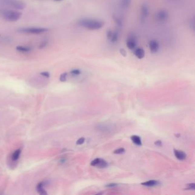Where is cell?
<instances>
[{"label": "cell", "mask_w": 195, "mask_h": 195, "mask_svg": "<svg viewBox=\"0 0 195 195\" xmlns=\"http://www.w3.org/2000/svg\"><path fill=\"white\" fill-rule=\"evenodd\" d=\"M78 25L88 30L97 31L101 29L104 26L102 21L91 18H82L78 21Z\"/></svg>", "instance_id": "1"}, {"label": "cell", "mask_w": 195, "mask_h": 195, "mask_svg": "<svg viewBox=\"0 0 195 195\" xmlns=\"http://www.w3.org/2000/svg\"><path fill=\"white\" fill-rule=\"evenodd\" d=\"M22 13L20 11L15 9L2 8L0 9V16L8 22H15L19 20Z\"/></svg>", "instance_id": "2"}, {"label": "cell", "mask_w": 195, "mask_h": 195, "mask_svg": "<svg viewBox=\"0 0 195 195\" xmlns=\"http://www.w3.org/2000/svg\"><path fill=\"white\" fill-rule=\"evenodd\" d=\"M0 5L15 10H24L26 6L25 3L21 0H0Z\"/></svg>", "instance_id": "3"}, {"label": "cell", "mask_w": 195, "mask_h": 195, "mask_svg": "<svg viewBox=\"0 0 195 195\" xmlns=\"http://www.w3.org/2000/svg\"><path fill=\"white\" fill-rule=\"evenodd\" d=\"M49 31L48 28L42 27H26L21 28L18 29L17 31L20 33L29 35H41Z\"/></svg>", "instance_id": "4"}, {"label": "cell", "mask_w": 195, "mask_h": 195, "mask_svg": "<svg viewBox=\"0 0 195 195\" xmlns=\"http://www.w3.org/2000/svg\"><path fill=\"white\" fill-rule=\"evenodd\" d=\"M169 18V15L167 11L160 10L157 12L156 15V19L160 23H164L167 22Z\"/></svg>", "instance_id": "5"}, {"label": "cell", "mask_w": 195, "mask_h": 195, "mask_svg": "<svg viewBox=\"0 0 195 195\" xmlns=\"http://www.w3.org/2000/svg\"><path fill=\"white\" fill-rule=\"evenodd\" d=\"M126 44L129 49L133 50L136 48L137 44V40L135 36L131 35L128 37L126 41Z\"/></svg>", "instance_id": "6"}, {"label": "cell", "mask_w": 195, "mask_h": 195, "mask_svg": "<svg viewBox=\"0 0 195 195\" xmlns=\"http://www.w3.org/2000/svg\"><path fill=\"white\" fill-rule=\"evenodd\" d=\"M149 8L148 6L146 4H143L141 5L140 9V19L141 21L143 22L145 20L149 15Z\"/></svg>", "instance_id": "7"}, {"label": "cell", "mask_w": 195, "mask_h": 195, "mask_svg": "<svg viewBox=\"0 0 195 195\" xmlns=\"http://www.w3.org/2000/svg\"><path fill=\"white\" fill-rule=\"evenodd\" d=\"M149 47L151 53H156L159 51V43L155 40H152L149 42Z\"/></svg>", "instance_id": "8"}, {"label": "cell", "mask_w": 195, "mask_h": 195, "mask_svg": "<svg viewBox=\"0 0 195 195\" xmlns=\"http://www.w3.org/2000/svg\"><path fill=\"white\" fill-rule=\"evenodd\" d=\"M132 3V0H120V6L123 9H128Z\"/></svg>", "instance_id": "9"}, {"label": "cell", "mask_w": 195, "mask_h": 195, "mask_svg": "<svg viewBox=\"0 0 195 195\" xmlns=\"http://www.w3.org/2000/svg\"><path fill=\"white\" fill-rule=\"evenodd\" d=\"M17 51H19L22 53H27L31 51V48L30 46H23V45H18L16 46Z\"/></svg>", "instance_id": "10"}, {"label": "cell", "mask_w": 195, "mask_h": 195, "mask_svg": "<svg viewBox=\"0 0 195 195\" xmlns=\"http://www.w3.org/2000/svg\"><path fill=\"white\" fill-rule=\"evenodd\" d=\"M174 154H175V157L179 160H184L186 159V154L181 150H179L177 149H174Z\"/></svg>", "instance_id": "11"}, {"label": "cell", "mask_w": 195, "mask_h": 195, "mask_svg": "<svg viewBox=\"0 0 195 195\" xmlns=\"http://www.w3.org/2000/svg\"><path fill=\"white\" fill-rule=\"evenodd\" d=\"M134 55L139 59H142L145 56V51L143 48H138L134 51Z\"/></svg>", "instance_id": "12"}, {"label": "cell", "mask_w": 195, "mask_h": 195, "mask_svg": "<svg viewBox=\"0 0 195 195\" xmlns=\"http://www.w3.org/2000/svg\"><path fill=\"white\" fill-rule=\"evenodd\" d=\"M159 184V182L156 180H149L148 181L141 183V185L145 187H154Z\"/></svg>", "instance_id": "13"}, {"label": "cell", "mask_w": 195, "mask_h": 195, "mask_svg": "<svg viewBox=\"0 0 195 195\" xmlns=\"http://www.w3.org/2000/svg\"><path fill=\"white\" fill-rule=\"evenodd\" d=\"M131 140L133 141L134 144H136L137 145H139V146H140V145H142V142H141V138L138 136L134 135V136H131Z\"/></svg>", "instance_id": "14"}, {"label": "cell", "mask_w": 195, "mask_h": 195, "mask_svg": "<svg viewBox=\"0 0 195 195\" xmlns=\"http://www.w3.org/2000/svg\"><path fill=\"white\" fill-rule=\"evenodd\" d=\"M118 38H119V33L118 31H114L112 32V35L110 40L112 43H115L118 41Z\"/></svg>", "instance_id": "15"}, {"label": "cell", "mask_w": 195, "mask_h": 195, "mask_svg": "<svg viewBox=\"0 0 195 195\" xmlns=\"http://www.w3.org/2000/svg\"><path fill=\"white\" fill-rule=\"evenodd\" d=\"M107 166H108L107 162L104 160L100 159V161L96 167H98L100 168H106Z\"/></svg>", "instance_id": "16"}, {"label": "cell", "mask_w": 195, "mask_h": 195, "mask_svg": "<svg viewBox=\"0 0 195 195\" xmlns=\"http://www.w3.org/2000/svg\"><path fill=\"white\" fill-rule=\"evenodd\" d=\"M37 190H38V192H39L40 194L41 195H45L46 194V192L44 190V188H43V184L42 183H40L38 185H37Z\"/></svg>", "instance_id": "17"}, {"label": "cell", "mask_w": 195, "mask_h": 195, "mask_svg": "<svg viewBox=\"0 0 195 195\" xmlns=\"http://www.w3.org/2000/svg\"><path fill=\"white\" fill-rule=\"evenodd\" d=\"M20 154L21 149H17V150H15V152L13 153V154H12V160H14V161H15V160L18 159Z\"/></svg>", "instance_id": "18"}, {"label": "cell", "mask_w": 195, "mask_h": 195, "mask_svg": "<svg viewBox=\"0 0 195 195\" xmlns=\"http://www.w3.org/2000/svg\"><path fill=\"white\" fill-rule=\"evenodd\" d=\"M48 43H49V41H48V40H47V39H45V40H42L39 45V48L42 49L46 48L48 45Z\"/></svg>", "instance_id": "19"}, {"label": "cell", "mask_w": 195, "mask_h": 195, "mask_svg": "<svg viewBox=\"0 0 195 195\" xmlns=\"http://www.w3.org/2000/svg\"><path fill=\"white\" fill-rule=\"evenodd\" d=\"M81 71L79 70V69H73V70H72L71 71V73L73 76H78V75H80L81 74Z\"/></svg>", "instance_id": "20"}, {"label": "cell", "mask_w": 195, "mask_h": 195, "mask_svg": "<svg viewBox=\"0 0 195 195\" xmlns=\"http://www.w3.org/2000/svg\"><path fill=\"white\" fill-rule=\"evenodd\" d=\"M125 152V149L123 148H118V149H116L113 153L114 154H122Z\"/></svg>", "instance_id": "21"}, {"label": "cell", "mask_w": 195, "mask_h": 195, "mask_svg": "<svg viewBox=\"0 0 195 195\" xmlns=\"http://www.w3.org/2000/svg\"><path fill=\"white\" fill-rule=\"evenodd\" d=\"M67 73H64L61 74L60 77V80L62 82H64L67 80Z\"/></svg>", "instance_id": "22"}, {"label": "cell", "mask_w": 195, "mask_h": 195, "mask_svg": "<svg viewBox=\"0 0 195 195\" xmlns=\"http://www.w3.org/2000/svg\"><path fill=\"white\" fill-rule=\"evenodd\" d=\"M100 159H99V158H97L96 159L93 160L92 161L91 163V165L92 166H94V167L97 166L98 164V163H99V161H100Z\"/></svg>", "instance_id": "23"}, {"label": "cell", "mask_w": 195, "mask_h": 195, "mask_svg": "<svg viewBox=\"0 0 195 195\" xmlns=\"http://www.w3.org/2000/svg\"><path fill=\"white\" fill-rule=\"evenodd\" d=\"M187 187H188V188H187V190H194L195 189V184H194V183L188 184L187 185Z\"/></svg>", "instance_id": "24"}, {"label": "cell", "mask_w": 195, "mask_h": 195, "mask_svg": "<svg viewBox=\"0 0 195 195\" xmlns=\"http://www.w3.org/2000/svg\"><path fill=\"white\" fill-rule=\"evenodd\" d=\"M85 139L84 137H81L80 139H78L76 142V144L77 145H81L85 142Z\"/></svg>", "instance_id": "25"}, {"label": "cell", "mask_w": 195, "mask_h": 195, "mask_svg": "<svg viewBox=\"0 0 195 195\" xmlns=\"http://www.w3.org/2000/svg\"><path fill=\"white\" fill-rule=\"evenodd\" d=\"M40 74H41V76H42L44 77H47V78H48V77H49V76H50L49 73L48 72H41Z\"/></svg>", "instance_id": "26"}, {"label": "cell", "mask_w": 195, "mask_h": 195, "mask_svg": "<svg viewBox=\"0 0 195 195\" xmlns=\"http://www.w3.org/2000/svg\"><path fill=\"white\" fill-rule=\"evenodd\" d=\"M112 32H113V31H112L111 30H109L107 33V38H108L109 40H110L111 38V36H112Z\"/></svg>", "instance_id": "27"}, {"label": "cell", "mask_w": 195, "mask_h": 195, "mask_svg": "<svg viewBox=\"0 0 195 195\" xmlns=\"http://www.w3.org/2000/svg\"><path fill=\"white\" fill-rule=\"evenodd\" d=\"M120 52L121 55H122L123 56H125L127 55V51L123 48H121L120 49Z\"/></svg>", "instance_id": "28"}, {"label": "cell", "mask_w": 195, "mask_h": 195, "mask_svg": "<svg viewBox=\"0 0 195 195\" xmlns=\"http://www.w3.org/2000/svg\"><path fill=\"white\" fill-rule=\"evenodd\" d=\"M154 144L157 146H159V147H161L162 146V142L161 140H157L156 141H155L154 143Z\"/></svg>", "instance_id": "29"}, {"label": "cell", "mask_w": 195, "mask_h": 195, "mask_svg": "<svg viewBox=\"0 0 195 195\" xmlns=\"http://www.w3.org/2000/svg\"><path fill=\"white\" fill-rule=\"evenodd\" d=\"M118 184H115V183H111V184H109L108 185H105L106 187H116L117 186Z\"/></svg>", "instance_id": "30"}, {"label": "cell", "mask_w": 195, "mask_h": 195, "mask_svg": "<svg viewBox=\"0 0 195 195\" xmlns=\"http://www.w3.org/2000/svg\"><path fill=\"white\" fill-rule=\"evenodd\" d=\"M55 1H62V0H54Z\"/></svg>", "instance_id": "31"}]
</instances>
